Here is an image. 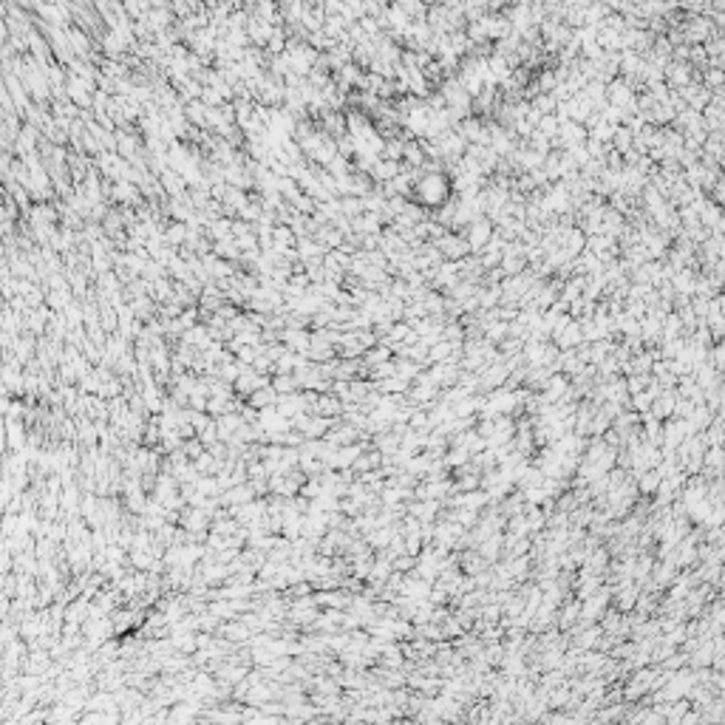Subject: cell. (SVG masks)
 <instances>
[{"label":"cell","instance_id":"1","mask_svg":"<svg viewBox=\"0 0 725 725\" xmlns=\"http://www.w3.org/2000/svg\"><path fill=\"white\" fill-rule=\"evenodd\" d=\"M448 179L442 173H422L419 181H416V196L422 204H431V207H439L448 201Z\"/></svg>","mask_w":725,"mask_h":725},{"label":"cell","instance_id":"2","mask_svg":"<svg viewBox=\"0 0 725 725\" xmlns=\"http://www.w3.org/2000/svg\"><path fill=\"white\" fill-rule=\"evenodd\" d=\"M436 249H442V255L445 258H454V261H462L468 252H471V246L465 239H459V236H439V241H436Z\"/></svg>","mask_w":725,"mask_h":725},{"label":"cell","instance_id":"3","mask_svg":"<svg viewBox=\"0 0 725 725\" xmlns=\"http://www.w3.org/2000/svg\"><path fill=\"white\" fill-rule=\"evenodd\" d=\"M490 236H493V227H490V221H471V230H468V246H471V252H482V246L490 241Z\"/></svg>","mask_w":725,"mask_h":725}]
</instances>
